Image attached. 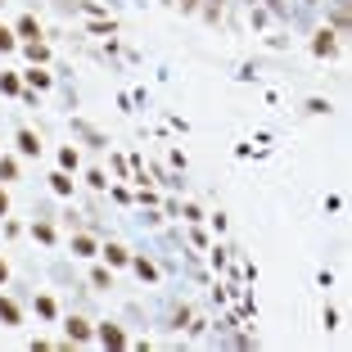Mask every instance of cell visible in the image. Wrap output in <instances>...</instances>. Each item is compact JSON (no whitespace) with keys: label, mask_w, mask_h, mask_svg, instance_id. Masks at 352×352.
<instances>
[{"label":"cell","mask_w":352,"mask_h":352,"mask_svg":"<svg viewBox=\"0 0 352 352\" xmlns=\"http://www.w3.org/2000/svg\"><path fill=\"white\" fill-rule=\"evenodd\" d=\"M104 257L113 262V267H127V262H131V253H127L122 244H108V248H104Z\"/></svg>","instance_id":"7"},{"label":"cell","mask_w":352,"mask_h":352,"mask_svg":"<svg viewBox=\"0 0 352 352\" xmlns=\"http://www.w3.org/2000/svg\"><path fill=\"white\" fill-rule=\"evenodd\" d=\"M0 91H5V95H19L23 86H19V77H14V73H0Z\"/></svg>","instance_id":"11"},{"label":"cell","mask_w":352,"mask_h":352,"mask_svg":"<svg viewBox=\"0 0 352 352\" xmlns=\"http://www.w3.org/2000/svg\"><path fill=\"white\" fill-rule=\"evenodd\" d=\"M36 239H41V244H50V239H54V226L41 222V226H36Z\"/></svg>","instance_id":"16"},{"label":"cell","mask_w":352,"mask_h":352,"mask_svg":"<svg viewBox=\"0 0 352 352\" xmlns=\"http://www.w3.org/2000/svg\"><path fill=\"white\" fill-rule=\"evenodd\" d=\"M0 5H5V0H0Z\"/></svg>","instance_id":"21"},{"label":"cell","mask_w":352,"mask_h":352,"mask_svg":"<svg viewBox=\"0 0 352 352\" xmlns=\"http://www.w3.org/2000/svg\"><path fill=\"white\" fill-rule=\"evenodd\" d=\"M0 320H5V325H19V320H23V312L14 307L10 298H0Z\"/></svg>","instance_id":"8"},{"label":"cell","mask_w":352,"mask_h":352,"mask_svg":"<svg viewBox=\"0 0 352 352\" xmlns=\"http://www.w3.org/2000/svg\"><path fill=\"white\" fill-rule=\"evenodd\" d=\"M50 190H54V194H73V181H68V172H54V176H50Z\"/></svg>","instance_id":"9"},{"label":"cell","mask_w":352,"mask_h":352,"mask_svg":"<svg viewBox=\"0 0 352 352\" xmlns=\"http://www.w3.org/2000/svg\"><path fill=\"white\" fill-rule=\"evenodd\" d=\"M334 45H339V41H334V32H316L312 50H316V54H334Z\"/></svg>","instance_id":"4"},{"label":"cell","mask_w":352,"mask_h":352,"mask_svg":"<svg viewBox=\"0 0 352 352\" xmlns=\"http://www.w3.org/2000/svg\"><path fill=\"white\" fill-rule=\"evenodd\" d=\"M73 253L77 257H95V239H91V235H77V239H73Z\"/></svg>","instance_id":"5"},{"label":"cell","mask_w":352,"mask_h":352,"mask_svg":"<svg viewBox=\"0 0 352 352\" xmlns=\"http://www.w3.org/2000/svg\"><path fill=\"white\" fill-rule=\"evenodd\" d=\"M0 176H5V181H14V176H19V163L5 159V163H0Z\"/></svg>","instance_id":"15"},{"label":"cell","mask_w":352,"mask_h":352,"mask_svg":"<svg viewBox=\"0 0 352 352\" xmlns=\"http://www.w3.org/2000/svg\"><path fill=\"white\" fill-rule=\"evenodd\" d=\"M5 280H10V267H5V262H0V285H5Z\"/></svg>","instance_id":"20"},{"label":"cell","mask_w":352,"mask_h":352,"mask_svg":"<svg viewBox=\"0 0 352 352\" xmlns=\"http://www.w3.org/2000/svg\"><path fill=\"white\" fill-rule=\"evenodd\" d=\"M68 339H77V343H86V339H95V330H91V320L73 316V320H68Z\"/></svg>","instance_id":"2"},{"label":"cell","mask_w":352,"mask_h":352,"mask_svg":"<svg viewBox=\"0 0 352 352\" xmlns=\"http://www.w3.org/2000/svg\"><path fill=\"white\" fill-rule=\"evenodd\" d=\"M27 59H32V64H45V59H50V50H45L41 41H27Z\"/></svg>","instance_id":"10"},{"label":"cell","mask_w":352,"mask_h":352,"mask_svg":"<svg viewBox=\"0 0 352 352\" xmlns=\"http://www.w3.org/2000/svg\"><path fill=\"white\" fill-rule=\"evenodd\" d=\"M91 285H95V289H108V271H91Z\"/></svg>","instance_id":"17"},{"label":"cell","mask_w":352,"mask_h":352,"mask_svg":"<svg viewBox=\"0 0 352 352\" xmlns=\"http://www.w3.org/2000/svg\"><path fill=\"white\" fill-rule=\"evenodd\" d=\"M14 45H19V36H14V32H10V27H0V54H10V50H14Z\"/></svg>","instance_id":"13"},{"label":"cell","mask_w":352,"mask_h":352,"mask_svg":"<svg viewBox=\"0 0 352 352\" xmlns=\"http://www.w3.org/2000/svg\"><path fill=\"white\" fill-rule=\"evenodd\" d=\"M95 339L104 343V348H127V334L117 330V325H99V330H95Z\"/></svg>","instance_id":"1"},{"label":"cell","mask_w":352,"mask_h":352,"mask_svg":"<svg viewBox=\"0 0 352 352\" xmlns=\"http://www.w3.org/2000/svg\"><path fill=\"white\" fill-rule=\"evenodd\" d=\"M36 312H41V316H54V298H36Z\"/></svg>","instance_id":"18"},{"label":"cell","mask_w":352,"mask_h":352,"mask_svg":"<svg viewBox=\"0 0 352 352\" xmlns=\"http://www.w3.org/2000/svg\"><path fill=\"white\" fill-rule=\"evenodd\" d=\"M19 36H27V41H36V36H41V27H36L32 14H23V19H19Z\"/></svg>","instance_id":"6"},{"label":"cell","mask_w":352,"mask_h":352,"mask_svg":"<svg viewBox=\"0 0 352 352\" xmlns=\"http://www.w3.org/2000/svg\"><path fill=\"white\" fill-rule=\"evenodd\" d=\"M59 167H64V172L77 167V150H73V145H68V150H59Z\"/></svg>","instance_id":"12"},{"label":"cell","mask_w":352,"mask_h":352,"mask_svg":"<svg viewBox=\"0 0 352 352\" xmlns=\"http://www.w3.org/2000/svg\"><path fill=\"white\" fill-rule=\"evenodd\" d=\"M19 154H27V159H36V154H41V140H36L27 127L19 131Z\"/></svg>","instance_id":"3"},{"label":"cell","mask_w":352,"mask_h":352,"mask_svg":"<svg viewBox=\"0 0 352 352\" xmlns=\"http://www.w3.org/2000/svg\"><path fill=\"white\" fill-rule=\"evenodd\" d=\"M5 213H10V194L0 190V217H5Z\"/></svg>","instance_id":"19"},{"label":"cell","mask_w":352,"mask_h":352,"mask_svg":"<svg viewBox=\"0 0 352 352\" xmlns=\"http://www.w3.org/2000/svg\"><path fill=\"white\" fill-rule=\"evenodd\" d=\"M27 82H32V86H41V91H45V86H50V73H41V68H32V73H27Z\"/></svg>","instance_id":"14"}]
</instances>
